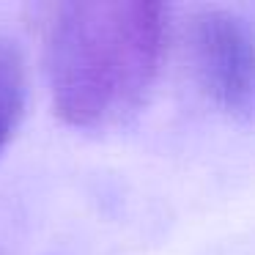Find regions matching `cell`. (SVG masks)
<instances>
[{
    "mask_svg": "<svg viewBox=\"0 0 255 255\" xmlns=\"http://www.w3.org/2000/svg\"><path fill=\"white\" fill-rule=\"evenodd\" d=\"M167 11L148 0L61 3L47 25L55 116L77 129L124 124L145 105L165 55Z\"/></svg>",
    "mask_w": 255,
    "mask_h": 255,
    "instance_id": "cell-1",
    "label": "cell"
},
{
    "mask_svg": "<svg viewBox=\"0 0 255 255\" xmlns=\"http://www.w3.org/2000/svg\"><path fill=\"white\" fill-rule=\"evenodd\" d=\"M25 63L11 39L0 36V154L25 110Z\"/></svg>",
    "mask_w": 255,
    "mask_h": 255,
    "instance_id": "cell-3",
    "label": "cell"
},
{
    "mask_svg": "<svg viewBox=\"0 0 255 255\" xmlns=\"http://www.w3.org/2000/svg\"><path fill=\"white\" fill-rule=\"evenodd\" d=\"M187 55L200 91L228 113L255 110V30L225 8L189 19Z\"/></svg>",
    "mask_w": 255,
    "mask_h": 255,
    "instance_id": "cell-2",
    "label": "cell"
}]
</instances>
